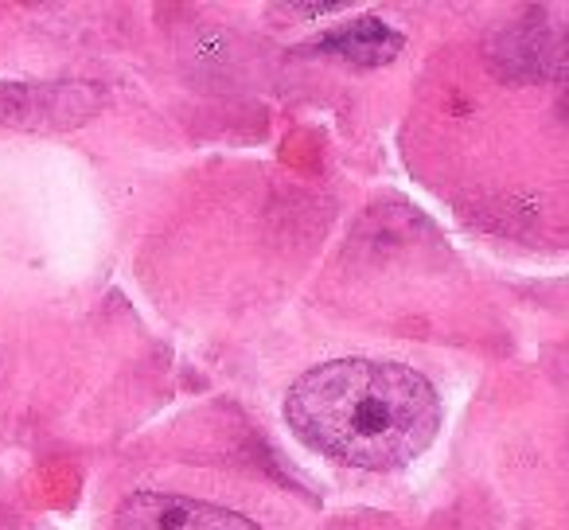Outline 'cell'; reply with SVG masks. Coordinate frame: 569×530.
I'll use <instances>...</instances> for the list:
<instances>
[{"label": "cell", "mask_w": 569, "mask_h": 530, "mask_svg": "<svg viewBox=\"0 0 569 530\" xmlns=\"http://www.w3.org/2000/svg\"><path fill=\"white\" fill-rule=\"evenodd\" d=\"M284 421L320 457L395 472L441 429V398L426 374L387 359H332L289 387Z\"/></svg>", "instance_id": "1"}, {"label": "cell", "mask_w": 569, "mask_h": 530, "mask_svg": "<svg viewBox=\"0 0 569 530\" xmlns=\"http://www.w3.org/2000/svg\"><path fill=\"white\" fill-rule=\"evenodd\" d=\"M113 530H261L253 519L203 499L137 491L113 514Z\"/></svg>", "instance_id": "2"}, {"label": "cell", "mask_w": 569, "mask_h": 530, "mask_svg": "<svg viewBox=\"0 0 569 530\" xmlns=\"http://www.w3.org/2000/svg\"><path fill=\"white\" fill-rule=\"evenodd\" d=\"M98 110L94 87L79 82H0V121L20 129H63Z\"/></svg>", "instance_id": "3"}, {"label": "cell", "mask_w": 569, "mask_h": 530, "mask_svg": "<svg viewBox=\"0 0 569 530\" xmlns=\"http://www.w3.org/2000/svg\"><path fill=\"white\" fill-rule=\"evenodd\" d=\"M309 51L336 56L356 67H387V63H395V56L402 51V36L390 24H382L379 17H363V20H351V24H340V28H332V32H325L320 40L309 43Z\"/></svg>", "instance_id": "4"}, {"label": "cell", "mask_w": 569, "mask_h": 530, "mask_svg": "<svg viewBox=\"0 0 569 530\" xmlns=\"http://www.w3.org/2000/svg\"><path fill=\"white\" fill-rule=\"evenodd\" d=\"M343 4H289V17H328V12H340Z\"/></svg>", "instance_id": "5"}]
</instances>
